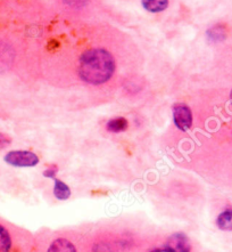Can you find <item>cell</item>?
Here are the masks:
<instances>
[{
    "instance_id": "obj_3",
    "label": "cell",
    "mask_w": 232,
    "mask_h": 252,
    "mask_svg": "<svg viewBox=\"0 0 232 252\" xmlns=\"http://www.w3.org/2000/svg\"><path fill=\"white\" fill-rule=\"evenodd\" d=\"M173 120L177 128L181 131H188L192 126V113L190 107L184 103L173 105Z\"/></svg>"
},
{
    "instance_id": "obj_6",
    "label": "cell",
    "mask_w": 232,
    "mask_h": 252,
    "mask_svg": "<svg viewBox=\"0 0 232 252\" xmlns=\"http://www.w3.org/2000/svg\"><path fill=\"white\" fill-rule=\"evenodd\" d=\"M53 181H55V184H53V195H55L56 199L60 201L69 200L71 194H72L70 187L65 183L57 178L53 179Z\"/></svg>"
},
{
    "instance_id": "obj_14",
    "label": "cell",
    "mask_w": 232,
    "mask_h": 252,
    "mask_svg": "<svg viewBox=\"0 0 232 252\" xmlns=\"http://www.w3.org/2000/svg\"><path fill=\"white\" fill-rule=\"evenodd\" d=\"M151 252H170V251L167 250L165 247H163V248H156V249H153Z\"/></svg>"
},
{
    "instance_id": "obj_8",
    "label": "cell",
    "mask_w": 232,
    "mask_h": 252,
    "mask_svg": "<svg viewBox=\"0 0 232 252\" xmlns=\"http://www.w3.org/2000/svg\"><path fill=\"white\" fill-rule=\"evenodd\" d=\"M142 7L151 13L163 12L169 6V0H141Z\"/></svg>"
},
{
    "instance_id": "obj_4",
    "label": "cell",
    "mask_w": 232,
    "mask_h": 252,
    "mask_svg": "<svg viewBox=\"0 0 232 252\" xmlns=\"http://www.w3.org/2000/svg\"><path fill=\"white\" fill-rule=\"evenodd\" d=\"M170 252H190L191 244L188 236L183 233L172 234L167 240L165 246Z\"/></svg>"
},
{
    "instance_id": "obj_11",
    "label": "cell",
    "mask_w": 232,
    "mask_h": 252,
    "mask_svg": "<svg viewBox=\"0 0 232 252\" xmlns=\"http://www.w3.org/2000/svg\"><path fill=\"white\" fill-rule=\"evenodd\" d=\"M207 37L210 41L217 42L223 40L226 38V31H224V28L221 27V25H216V27L210 28L208 31H207Z\"/></svg>"
},
{
    "instance_id": "obj_9",
    "label": "cell",
    "mask_w": 232,
    "mask_h": 252,
    "mask_svg": "<svg viewBox=\"0 0 232 252\" xmlns=\"http://www.w3.org/2000/svg\"><path fill=\"white\" fill-rule=\"evenodd\" d=\"M127 128H128V120L126 118H122V117L110 119L106 125L107 130L109 132H114V134L126 131Z\"/></svg>"
},
{
    "instance_id": "obj_15",
    "label": "cell",
    "mask_w": 232,
    "mask_h": 252,
    "mask_svg": "<svg viewBox=\"0 0 232 252\" xmlns=\"http://www.w3.org/2000/svg\"><path fill=\"white\" fill-rule=\"evenodd\" d=\"M231 98H232V92H231Z\"/></svg>"
},
{
    "instance_id": "obj_12",
    "label": "cell",
    "mask_w": 232,
    "mask_h": 252,
    "mask_svg": "<svg viewBox=\"0 0 232 252\" xmlns=\"http://www.w3.org/2000/svg\"><path fill=\"white\" fill-rule=\"evenodd\" d=\"M57 172H58V167H57L56 164H53V165H51L48 169H46L44 171V176L47 178L55 179Z\"/></svg>"
},
{
    "instance_id": "obj_7",
    "label": "cell",
    "mask_w": 232,
    "mask_h": 252,
    "mask_svg": "<svg viewBox=\"0 0 232 252\" xmlns=\"http://www.w3.org/2000/svg\"><path fill=\"white\" fill-rule=\"evenodd\" d=\"M13 247V239L10 232L5 225L0 222V252H10Z\"/></svg>"
},
{
    "instance_id": "obj_1",
    "label": "cell",
    "mask_w": 232,
    "mask_h": 252,
    "mask_svg": "<svg viewBox=\"0 0 232 252\" xmlns=\"http://www.w3.org/2000/svg\"><path fill=\"white\" fill-rule=\"evenodd\" d=\"M116 69L114 56L103 48H92L81 56L78 62V75L89 85L105 84L113 77Z\"/></svg>"
},
{
    "instance_id": "obj_10",
    "label": "cell",
    "mask_w": 232,
    "mask_h": 252,
    "mask_svg": "<svg viewBox=\"0 0 232 252\" xmlns=\"http://www.w3.org/2000/svg\"><path fill=\"white\" fill-rule=\"evenodd\" d=\"M216 225L222 230H232V208L221 212L216 219Z\"/></svg>"
},
{
    "instance_id": "obj_2",
    "label": "cell",
    "mask_w": 232,
    "mask_h": 252,
    "mask_svg": "<svg viewBox=\"0 0 232 252\" xmlns=\"http://www.w3.org/2000/svg\"><path fill=\"white\" fill-rule=\"evenodd\" d=\"M6 163L13 167H34L39 163V158L30 151H10L3 158Z\"/></svg>"
},
{
    "instance_id": "obj_5",
    "label": "cell",
    "mask_w": 232,
    "mask_h": 252,
    "mask_svg": "<svg viewBox=\"0 0 232 252\" xmlns=\"http://www.w3.org/2000/svg\"><path fill=\"white\" fill-rule=\"evenodd\" d=\"M47 252H77V248L69 240L57 239L51 244Z\"/></svg>"
},
{
    "instance_id": "obj_13",
    "label": "cell",
    "mask_w": 232,
    "mask_h": 252,
    "mask_svg": "<svg viewBox=\"0 0 232 252\" xmlns=\"http://www.w3.org/2000/svg\"><path fill=\"white\" fill-rule=\"evenodd\" d=\"M10 143V138L5 134H0V147H5Z\"/></svg>"
}]
</instances>
